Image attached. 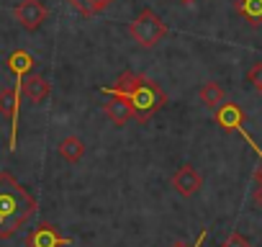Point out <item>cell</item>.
Segmentation results:
<instances>
[{"mask_svg": "<svg viewBox=\"0 0 262 247\" xmlns=\"http://www.w3.org/2000/svg\"><path fill=\"white\" fill-rule=\"evenodd\" d=\"M34 65H36V59H34L26 49H16V52H11V57L6 59V67L13 72L16 80H24V77L34 70Z\"/></svg>", "mask_w": 262, "mask_h": 247, "instance_id": "obj_10", "label": "cell"}, {"mask_svg": "<svg viewBox=\"0 0 262 247\" xmlns=\"http://www.w3.org/2000/svg\"><path fill=\"white\" fill-rule=\"evenodd\" d=\"M172 188L180 193V196H185V198H190V196H195L198 191H201V186H203V178H201V173L190 165V162H185L183 168H178V173L172 175Z\"/></svg>", "mask_w": 262, "mask_h": 247, "instance_id": "obj_7", "label": "cell"}, {"mask_svg": "<svg viewBox=\"0 0 262 247\" xmlns=\"http://www.w3.org/2000/svg\"><path fill=\"white\" fill-rule=\"evenodd\" d=\"M36 209V198L13 178V173H0V239H8L21 227H26L34 219Z\"/></svg>", "mask_w": 262, "mask_h": 247, "instance_id": "obj_2", "label": "cell"}, {"mask_svg": "<svg viewBox=\"0 0 262 247\" xmlns=\"http://www.w3.org/2000/svg\"><path fill=\"white\" fill-rule=\"evenodd\" d=\"M13 18L21 24V29L36 31L49 18V8L41 3V0H21V3L13 8Z\"/></svg>", "mask_w": 262, "mask_h": 247, "instance_id": "obj_5", "label": "cell"}, {"mask_svg": "<svg viewBox=\"0 0 262 247\" xmlns=\"http://www.w3.org/2000/svg\"><path fill=\"white\" fill-rule=\"evenodd\" d=\"M247 80H249L257 90H262V65H252V70L247 72Z\"/></svg>", "mask_w": 262, "mask_h": 247, "instance_id": "obj_17", "label": "cell"}, {"mask_svg": "<svg viewBox=\"0 0 262 247\" xmlns=\"http://www.w3.org/2000/svg\"><path fill=\"white\" fill-rule=\"evenodd\" d=\"M198 98H201V103H203L206 108H213V111H216V108L224 103V88H221L219 83L208 80V83H203V85H201Z\"/></svg>", "mask_w": 262, "mask_h": 247, "instance_id": "obj_14", "label": "cell"}, {"mask_svg": "<svg viewBox=\"0 0 262 247\" xmlns=\"http://www.w3.org/2000/svg\"><path fill=\"white\" fill-rule=\"evenodd\" d=\"M128 34L139 47L152 49L167 36V26L152 8H144V11H139V16L134 21L128 24Z\"/></svg>", "mask_w": 262, "mask_h": 247, "instance_id": "obj_3", "label": "cell"}, {"mask_svg": "<svg viewBox=\"0 0 262 247\" xmlns=\"http://www.w3.org/2000/svg\"><path fill=\"white\" fill-rule=\"evenodd\" d=\"M254 180H257V186H262V162L254 168Z\"/></svg>", "mask_w": 262, "mask_h": 247, "instance_id": "obj_21", "label": "cell"}, {"mask_svg": "<svg viewBox=\"0 0 262 247\" xmlns=\"http://www.w3.org/2000/svg\"><path fill=\"white\" fill-rule=\"evenodd\" d=\"M21 80H16L13 88H0V116L11 118V139H8V150H16V132H18V103H21Z\"/></svg>", "mask_w": 262, "mask_h": 247, "instance_id": "obj_4", "label": "cell"}, {"mask_svg": "<svg viewBox=\"0 0 262 247\" xmlns=\"http://www.w3.org/2000/svg\"><path fill=\"white\" fill-rule=\"evenodd\" d=\"M234 8L249 26H259L262 24V0H236Z\"/></svg>", "mask_w": 262, "mask_h": 247, "instance_id": "obj_12", "label": "cell"}, {"mask_svg": "<svg viewBox=\"0 0 262 247\" xmlns=\"http://www.w3.org/2000/svg\"><path fill=\"white\" fill-rule=\"evenodd\" d=\"M206 234H208V229H203V232H201V237H198L193 244H190V242H185V239H178V242H172L170 247H201V242L206 239Z\"/></svg>", "mask_w": 262, "mask_h": 247, "instance_id": "obj_18", "label": "cell"}, {"mask_svg": "<svg viewBox=\"0 0 262 247\" xmlns=\"http://www.w3.org/2000/svg\"><path fill=\"white\" fill-rule=\"evenodd\" d=\"M259 93H262V90H259Z\"/></svg>", "mask_w": 262, "mask_h": 247, "instance_id": "obj_22", "label": "cell"}, {"mask_svg": "<svg viewBox=\"0 0 262 247\" xmlns=\"http://www.w3.org/2000/svg\"><path fill=\"white\" fill-rule=\"evenodd\" d=\"M70 237H62V232L54 224H39L29 237H26V247H64L70 244Z\"/></svg>", "mask_w": 262, "mask_h": 247, "instance_id": "obj_6", "label": "cell"}, {"mask_svg": "<svg viewBox=\"0 0 262 247\" xmlns=\"http://www.w3.org/2000/svg\"><path fill=\"white\" fill-rule=\"evenodd\" d=\"M221 247H252V242L244 237V234H239V232H231L226 239H224V244Z\"/></svg>", "mask_w": 262, "mask_h": 247, "instance_id": "obj_16", "label": "cell"}, {"mask_svg": "<svg viewBox=\"0 0 262 247\" xmlns=\"http://www.w3.org/2000/svg\"><path fill=\"white\" fill-rule=\"evenodd\" d=\"M67 3H70L82 18H93V0H67Z\"/></svg>", "mask_w": 262, "mask_h": 247, "instance_id": "obj_15", "label": "cell"}, {"mask_svg": "<svg viewBox=\"0 0 262 247\" xmlns=\"http://www.w3.org/2000/svg\"><path fill=\"white\" fill-rule=\"evenodd\" d=\"M103 111H105V116H108L113 123H118V127H123L128 118H134V113H131V108L126 106V100H121V98H116V95L103 106Z\"/></svg>", "mask_w": 262, "mask_h": 247, "instance_id": "obj_13", "label": "cell"}, {"mask_svg": "<svg viewBox=\"0 0 262 247\" xmlns=\"http://www.w3.org/2000/svg\"><path fill=\"white\" fill-rule=\"evenodd\" d=\"M100 93L126 100V106L134 113V118L142 121V123L149 121L160 108L167 106V95L155 80H149L144 75H134L128 70L118 77L116 85H100Z\"/></svg>", "mask_w": 262, "mask_h": 247, "instance_id": "obj_1", "label": "cell"}, {"mask_svg": "<svg viewBox=\"0 0 262 247\" xmlns=\"http://www.w3.org/2000/svg\"><path fill=\"white\" fill-rule=\"evenodd\" d=\"M216 123H219L224 132H242L244 111H242L236 103L226 100V103H221V106L216 108Z\"/></svg>", "mask_w": 262, "mask_h": 247, "instance_id": "obj_8", "label": "cell"}, {"mask_svg": "<svg viewBox=\"0 0 262 247\" xmlns=\"http://www.w3.org/2000/svg\"><path fill=\"white\" fill-rule=\"evenodd\" d=\"M254 203H257V209H262V186H257V191H254Z\"/></svg>", "mask_w": 262, "mask_h": 247, "instance_id": "obj_20", "label": "cell"}, {"mask_svg": "<svg viewBox=\"0 0 262 247\" xmlns=\"http://www.w3.org/2000/svg\"><path fill=\"white\" fill-rule=\"evenodd\" d=\"M57 152H59V157L62 160H67V162H80L82 157H85V142L82 139H77V137H64L59 145H57Z\"/></svg>", "mask_w": 262, "mask_h": 247, "instance_id": "obj_11", "label": "cell"}, {"mask_svg": "<svg viewBox=\"0 0 262 247\" xmlns=\"http://www.w3.org/2000/svg\"><path fill=\"white\" fill-rule=\"evenodd\" d=\"M21 88H24V95L31 98L34 103H44V100L49 98V93H52L49 80L41 77V75H31V72L21 80Z\"/></svg>", "mask_w": 262, "mask_h": 247, "instance_id": "obj_9", "label": "cell"}, {"mask_svg": "<svg viewBox=\"0 0 262 247\" xmlns=\"http://www.w3.org/2000/svg\"><path fill=\"white\" fill-rule=\"evenodd\" d=\"M113 3H116V0H93V16H98V13L108 11Z\"/></svg>", "mask_w": 262, "mask_h": 247, "instance_id": "obj_19", "label": "cell"}]
</instances>
